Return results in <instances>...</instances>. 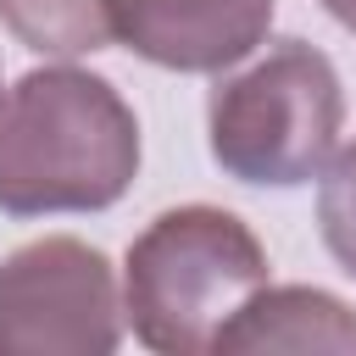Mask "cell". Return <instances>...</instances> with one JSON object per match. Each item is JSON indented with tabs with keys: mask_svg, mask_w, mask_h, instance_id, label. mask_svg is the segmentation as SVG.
<instances>
[{
	"mask_svg": "<svg viewBox=\"0 0 356 356\" xmlns=\"http://www.w3.org/2000/svg\"><path fill=\"white\" fill-rule=\"evenodd\" d=\"M0 28L39 56H95L111 44L106 0H0Z\"/></svg>",
	"mask_w": 356,
	"mask_h": 356,
	"instance_id": "7",
	"label": "cell"
},
{
	"mask_svg": "<svg viewBox=\"0 0 356 356\" xmlns=\"http://www.w3.org/2000/svg\"><path fill=\"white\" fill-rule=\"evenodd\" d=\"M267 284V250L222 206H172L128 245L122 323L156 356L217 350L228 317Z\"/></svg>",
	"mask_w": 356,
	"mask_h": 356,
	"instance_id": "2",
	"label": "cell"
},
{
	"mask_svg": "<svg viewBox=\"0 0 356 356\" xmlns=\"http://www.w3.org/2000/svg\"><path fill=\"white\" fill-rule=\"evenodd\" d=\"M317 234L328 245V256L356 278V139L323 161V184H317Z\"/></svg>",
	"mask_w": 356,
	"mask_h": 356,
	"instance_id": "8",
	"label": "cell"
},
{
	"mask_svg": "<svg viewBox=\"0 0 356 356\" xmlns=\"http://www.w3.org/2000/svg\"><path fill=\"white\" fill-rule=\"evenodd\" d=\"M345 128L334 61L306 39H273L245 72L217 78L206 100L211 161L261 189H295L323 172Z\"/></svg>",
	"mask_w": 356,
	"mask_h": 356,
	"instance_id": "3",
	"label": "cell"
},
{
	"mask_svg": "<svg viewBox=\"0 0 356 356\" xmlns=\"http://www.w3.org/2000/svg\"><path fill=\"white\" fill-rule=\"evenodd\" d=\"M222 356L256 350H356V312L317 284H261L217 334Z\"/></svg>",
	"mask_w": 356,
	"mask_h": 356,
	"instance_id": "6",
	"label": "cell"
},
{
	"mask_svg": "<svg viewBox=\"0 0 356 356\" xmlns=\"http://www.w3.org/2000/svg\"><path fill=\"white\" fill-rule=\"evenodd\" d=\"M139 172V117L83 67H33L0 95V211H106Z\"/></svg>",
	"mask_w": 356,
	"mask_h": 356,
	"instance_id": "1",
	"label": "cell"
},
{
	"mask_svg": "<svg viewBox=\"0 0 356 356\" xmlns=\"http://www.w3.org/2000/svg\"><path fill=\"white\" fill-rule=\"evenodd\" d=\"M278 0H106L111 39L167 72H222L267 44Z\"/></svg>",
	"mask_w": 356,
	"mask_h": 356,
	"instance_id": "5",
	"label": "cell"
},
{
	"mask_svg": "<svg viewBox=\"0 0 356 356\" xmlns=\"http://www.w3.org/2000/svg\"><path fill=\"white\" fill-rule=\"evenodd\" d=\"M122 295L106 250L44 234L0 261V356H111Z\"/></svg>",
	"mask_w": 356,
	"mask_h": 356,
	"instance_id": "4",
	"label": "cell"
},
{
	"mask_svg": "<svg viewBox=\"0 0 356 356\" xmlns=\"http://www.w3.org/2000/svg\"><path fill=\"white\" fill-rule=\"evenodd\" d=\"M323 11H328L339 28H350V33H356V0H323Z\"/></svg>",
	"mask_w": 356,
	"mask_h": 356,
	"instance_id": "9",
	"label": "cell"
}]
</instances>
